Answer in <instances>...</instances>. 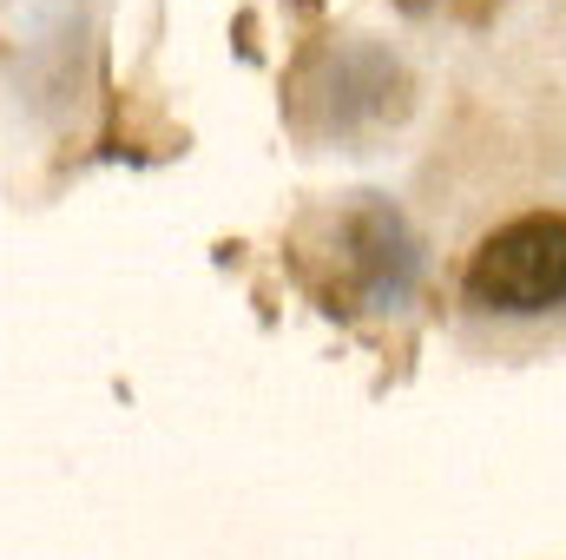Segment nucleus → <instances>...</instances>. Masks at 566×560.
I'll list each match as a JSON object with an SVG mask.
<instances>
[{"label": "nucleus", "instance_id": "f257e3e1", "mask_svg": "<svg viewBox=\"0 0 566 560\" xmlns=\"http://www.w3.org/2000/svg\"><path fill=\"white\" fill-rule=\"evenodd\" d=\"M468 303L501 317H541L566 303V211H521L494 225L468 258Z\"/></svg>", "mask_w": 566, "mask_h": 560}]
</instances>
